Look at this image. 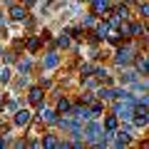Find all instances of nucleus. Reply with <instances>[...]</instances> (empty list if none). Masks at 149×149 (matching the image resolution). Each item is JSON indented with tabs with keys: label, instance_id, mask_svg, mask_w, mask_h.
Instances as JSON below:
<instances>
[{
	"label": "nucleus",
	"instance_id": "obj_23",
	"mask_svg": "<svg viewBox=\"0 0 149 149\" xmlns=\"http://www.w3.org/2000/svg\"><path fill=\"white\" fill-rule=\"evenodd\" d=\"M0 82H3V80H0Z\"/></svg>",
	"mask_w": 149,
	"mask_h": 149
},
{
	"label": "nucleus",
	"instance_id": "obj_9",
	"mask_svg": "<svg viewBox=\"0 0 149 149\" xmlns=\"http://www.w3.org/2000/svg\"><path fill=\"white\" fill-rule=\"evenodd\" d=\"M55 112H57L60 117H62V114H70V112H72V102H70V97H60Z\"/></svg>",
	"mask_w": 149,
	"mask_h": 149
},
{
	"label": "nucleus",
	"instance_id": "obj_1",
	"mask_svg": "<svg viewBox=\"0 0 149 149\" xmlns=\"http://www.w3.org/2000/svg\"><path fill=\"white\" fill-rule=\"evenodd\" d=\"M32 119H35V114H32L27 107H17V109L13 112V124H15L17 129H27L32 124Z\"/></svg>",
	"mask_w": 149,
	"mask_h": 149
},
{
	"label": "nucleus",
	"instance_id": "obj_4",
	"mask_svg": "<svg viewBox=\"0 0 149 149\" xmlns=\"http://www.w3.org/2000/svg\"><path fill=\"white\" fill-rule=\"evenodd\" d=\"M92 5V15H100V17H107L109 15V8H112V0H87Z\"/></svg>",
	"mask_w": 149,
	"mask_h": 149
},
{
	"label": "nucleus",
	"instance_id": "obj_19",
	"mask_svg": "<svg viewBox=\"0 0 149 149\" xmlns=\"http://www.w3.org/2000/svg\"><path fill=\"white\" fill-rule=\"evenodd\" d=\"M0 80H3V82H10V70H8V67L0 70Z\"/></svg>",
	"mask_w": 149,
	"mask_h": 149
},
{
	"label": "nucleus",
	"instance_id": "obj_7",
	"mask_svg": "<svg viewBox=\"0 0 149 149\" xmlns=\"http://www.w3.org/2000/svg\"><path fill=\"white\" fill-rule=\"evenodd\" d=\"M132 60H134V50L132 47H119L117 50V57H114L117 65H132Z\"/></svg>",
	"mask_w": 149,
	"mask_h": 149
},
{
	"label": "nucleus",
	"instance_id": "obj_15",
	"mask_svg": "<svg viewBox=\"0 0 149 149\" xmlns=\"http://www.w3.org/2000/svg\"><path fill=\"white\" fill-rule=\"evenodd\" d=\"M139 17H142V20H149V0L139 3Z\"/></svg>",
	"mask_w": 149,
	"mask_h": 149
},
{
	"label": "nucleus",
	"instance_id": "obj_5",
	"mask_svg": "<svg viewBox=\"0 0 149 149\" xmlns=\"http://www.w3.org/2000/svg\"><path fill=\"white\" fill-rule=\"evenodd\" d=\"M42 100H45V87H40V85L30 87V92H27V102L35 104V107H40V104H42Z\"/></svg>",
	"mask_w": 149,
	"mask_h": 149
},
{
	"label": "nucleus",
	"instance_id": "obj_3",
	"mask_svg": "<svg viewBox=\"0 0 149 149\" xmlns=\"http://www.w3.org/2000/svg\"><path fill=\"white\" fill-rule=\"evenodd\" d=\"M37 119L42 124H57V119H60V114L55 109H50V107H45V104H40V109H37Z\"/></svg>",
	"mask_w": 149,
	"mask_h": 149
},
{
	"label": "nucleus",
	"instance_id": "obj_17",
	"mask_svg": "<svg viewBox=\"0 0 149 149\" xmlns=\"http://www.w3.org/2000/svg\"><path fill=\"white\" fill-rule=\"evenodd\" d=\"M17 70H20L22 74L30 72V70H32V60H20V62H17Z\"/></svg>",
	"mask_w": 149,
	"mask_h": 149
},
{
	"label": "nucleus",
	"instance_id": "obj_2",
	"mask_svg": "<svg viewBox=\"0 0 149 149\" xmlns=\"http://www.w3.org/2000/svg\"><path fill=\"white\" fill-rule=\"evenodd\" d=\"M8 15H10V20H15V22H25L27 15H30V10H27L22 3H13V5L8 8Z\"/></svg>",
	"mask_w": 149,
	"mask_h": 149
},
{
	"label": "nucleus",
	"instance_id": "obj_8",
	"mask_svg": "<svg viewBox=\"0 0 149 149\" xmlns=\"http://www.w3.org/2000/svg\"><path fill=\"white\" fill-rule=\"evenodd\" d=\"M42 42H45V40H42L40 35H30V37H25V50H27L30 55H35L37 50L42 47Z\"/></svg>",
	"mask_w": 149,
	"mask_h": 149
},
{
	"label": "nucleus",
	"instance_id": "obj_10",
	"mask_svg": "<svg viewBox=\"0 0 149 149\" xmlns=\"http://www.w3.org/2000/svg\"><path fill=\"white\" fill-rule=\"evenodd\" d=\"M95 97H97V100H102V102H109V100H114V97H117V95H114V92H112L109 87H100Z\"/></svg>",
	"mask_w": 149,
	"mask_h": 149
},
{
	"label": "nucleus",
	"instance_id": "obj_14",
	"mask_svg": "<svg viewBox=\"0 0 149 149\" xmlns=\"http://www.w3.org/2000/svg\"><path fill=\"white\" fill-rule=\"evenodd\" d=\"M114 134H117V147H124V144H129V134H124V129H114Z\"/></svg>",
	"mask_w": 149,
	"mask_h": 149
},
{
	"label": "nucleus",
	"instance_id": "obj_16",
	"mask_svg": "<svg viewBox=\"0 0 149 149\" xmlns=\"http://www.w3.org/2000/svg\"><path fill=\"white\" fill-rule=\"evenodd\" d=\"M70 42H72V40H70V32H62V35L57 37V47H70Z\"/></svg>",
	"mask_w": 149,
	"mask_h": 149
},
{
	"label": "nucleus",
	"instance_id": "obj_13",
	"mask_svg": "<svg viewBox=\"0 0 149 149\" xmlns=\"http://www.w3.org/2000/svg\"><path fill=\"white\" fill-rule=\"evenodd\" d=\"M117 119H119L117 114H107V117H104V129H107V132H114V129H117V124H119Z\"/></svg>",
	"mask_w": 149,
	"mask_h": 149
},
{
	"label": "nucleus",
	"instance_id": "obj_20",
	"mask_svg": "<svg viewBox=\"0 0 149 149\" xmlns=\"http://www.w3.org/2000/svg\"><path fill=\"white\" fill-rule=\"evenodd\" d=\"M17 3H22V5H25V8H27V10H30V8H32V5H35L37 0H17Z\"/></svg>",
	"mask_w": 149,
	"mask_h": 149
},
{
	"label": "nucleus",
	"instance_id": "obj_21",
	"mask_svg": "<svg viewBox=\"0 0 149 149\" xmlns=\"http://www.w3.org/2000/svg\"><path fill=\"white\" fill-rule=\"evenodd\" d=\"M134 3H144V0H134Z\"/></svg>",
	"mask_w": 149,
	"mask_h": 149
},
{
	"label": "nucleus",
	"instance_id": "obj_22",
	"mask_svg": "<svg viewBox=\"0 0 149 149\" xmlns=\"http://www.w3.org/2000/svg\"><path fill=\"white\" fill-rule=\"evenodd\" d=\"M147 137H149V134H147Z\"/></svg>",
	"mask_w": 149,
	"mask_h": 149
},
{
	"label": "nucleus",
	"instance_id": "obj_6",
	"mask_svg": "<svg viewBox=\"0 0 149 149\" xmlns=\"http://www.w3.org/2000/svg\"><path fill=\"white\" fill-rule=\"evenodd\" d=\"M134 124L137 127H144V124H149V109L147 107H142V104H134Z\"/></svg>",
	"mask_w": 149,
	"mask_h": 149
},
{
	"label": "nucleus",
	"instance_id": "obj_11",
	"mask_svg": "<svg viewBox=\"0 0 149 149\" xmlns=\"http://www.w3.org/2000/svg\"><path fill=\"white\" fill-rule=\"evenodd\" d=\"M40 142H42V147H62V142H60L55 134H42Z\"/></svg>",
	"mask_w": 149,
	"mask_h": 149
},
{
	"label": "nucleus",
	"instance_id": "obj_12",
	"mask_svg": "<svg viewBox=\"0 0 149 149\" xmlns=\"http://www.w3.org/2000/svg\"><path fill=\"white\" fill-rule=\"evenodd\" d=\"M107 32H109V22H97V27H95V37L97 40H104Z\"/></svg>",
	"mask_w": 149,
	"mask_h": 149
},
{
	"label": "nucleus",
	"instance_id": "obj_18",
	"mask_svg": "<svg viewBox=\"0 0 149 149\" xmlns=\"http://www.w3.org/2000/svg\"><path fill=\"white\" fill-rule=\"evenodd\" d=\"M80 102H82V104H92V102H95V95H92V92H82Z\"/></svg>",
	"mask_w": 149,
	"mask_h": 149
}]
</instances>
